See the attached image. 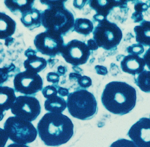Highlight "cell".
Here are the masks:
<instances>
[{
	"label": "cell",
	"mask_w": 150,
	"mask_h": 147,
	"mask_svg": "<svg viewBox=\"0 0 150 147\" xmlns=\"http://www.w3.org/2000/svg\"><path fill=\"white\" fill-rule=\"evenodd\" d=\"M71 120L62 114H46L37 124L39 136L47 146H58L66 143L73 136Z\"/></svg>",
	"instance_id": "6da1fadb"
},
{
	"label": "cell",
	"mask_w": 150,
	"mask_h": 147,
	"mask_svg": "<svg viewBox=\"0 0 150 147\" xmlns=\"http://www.w3.org/2000/svg\"><path fill=\"white\" fill-rule=\"evenodd\" d=\"M136 89L124 82L108 83L102 93L101 101L112 114L123 115L129 113L136 103Z\"/></svg>",
	"instance_id": "7a4b0ae2"
},
{
	"label": "cell",
	"mask_w": 150,
	"mask_h": 147,
	"mask_svg": "<svg viewBox=\"0 0 150 147\" xmlns=\"http://www.w3.org/2000/svg\"><path fill=\"white\" fill-rule=\"evenodd\" d=\"M65 1H41L48 8L42 13V25L46 30L62 36L73 31L74 19L71 12L64 6Z\"/></svg>",
	"instance_id": "3957f363"
},
{
	"label": "cell",
	"mask_w": 150,
	"mask_h": 147,
	"mask_svg": "<svg viewBox=\"0 0 150 147\" xmlns=\"http://www.w3.org/2000/svg\"><path fill=\"white\" fill-rule=\"evenodd\" d=\"M67 107L70 114L79 119L93 118L97 111V103L94 95L86 90H79L67 96Z\"/></svg>",
	"instance_id": "277c9868"
},
{
	"label": "cell",
	"mask_w": 150,
	"mask_h": 147,
	"mask_svg": "<svg viewBox=\"0 0 150 147\" xmlns=\"http://www.w3.org/2000/svg\"><path fill=\"white\" fill-rule=\"evenodd\" d=\"M4 130L15 143L26 145L35 141L37 130L31 122L18 117H10L4 124Z\"/></svg>",
	"instance_id": "5b68a950"
},
{
	"label": "cell",
	"mask_w": 150,
	"mask_h": 147,
	"mask_svg": "<svg viewBox=\"0 0 150 147\" xmlns=\"http://www.w3.org/2000/svg\"><path fill=\"white\" fill-rule=\"evenodd\" d=\"M93 40L98 47L106 51L116 49L122 38V33L117 24L106 18L100 21L93 32Z\"/></svg>",
	"instance_id": "8992f818"
},
{
	"label": "cell",
	"mask_w": 150,
	"mask_h": 147,
	"mask_svg": "<svg viewBox=\"0 0 150 147\" xmlns=\"http://www.w3.org/2000/svg\"><path fill=\"white\" fill-rule=\"evenodd\" d=\"M34 43L38 52L50 57L61 54L64 45L62 35L49 30L37 35Z\"/></svg>",
	"instance_id": "52a82bcc"
},
{
	"label": "cell",
	"mask_w": 150,
	"mask_h": 147,
	"mask_svg": "<svg viewBox=\"0 0 150 147\" xmlns=\"http://www.w3.org/2000/svg\"><path fill=\"white\" fill-rule=\"evenodd\" d=\"M11 112L15 117L30 122L34 121L41 112L40 102L35 97L30 95H20L11 107Z\"/></svg>",
	"instance_id": "ba28073f"
},
{
	"label": "cell",
	"mask_w": 150,
	"mask_h": 147,
	"mask_svg": "<svg viewBox=\"0 0 150 147\" xmlns=\"http://www.w3.org/2000/svg\"><path fill=\"white\" fill-rule=\"evenodd\" d=\"M90 54V50L86 43L78 40H73L64 45L61 52L67 63L76 67L85 64Z\"/></svg>",
	"instance_id": "9c48e42d"
},
{
	"label": "cell",
	"mask_w": 150,
	"mask_h": 147,
	"mask_svg": "<svg viewBox=\"0 0 150 147\" xmlns=\"http://www.w3.org/2000/svg\"><path fill=\"white\" fill-rule=\"evenodd\" d=\"M13 84L15 91L30 95L42 90L43 82L40 75L26 70L18 73Z\"/></svg>",
	"instance_id": "30bf717a"
},
{
	"label": "cell",
	"mask_w": 150,
	"mask_h": 147,
	"mask_svg": "<svg viewBox=\"0 0 150 147\" xmlns=\"http://www.w3.org/2000/svg\"><path fill=\"white\" fill-rule=\"evenodd\" d=\"M127 134L138 147H150V118H141L131 127Z\"/></svg>",
	"instance_id": "8fae6325"
},
{
	"label": "cell",
	"mask_w": 150,
	"mask_h": 147,
	"mask_svg": "<svg viewBox=\"0 0 150 147\" xmlns=\"http://www.w3.org/2000/svg\"><path fill=\"white\" fill-rule=\"evenodd\" d=\"M145 61L137 55H129L125 56L121 61L122 70L133 76L139 75L144 70Z\"/></svg>",
	"instance_id": "7c38bea8"
},
{
	"label": "cell",
	"mask_w": 150,
	"mask_h": 147,
	"mask_svg": "<svg viewBox=\"0 0 150 147\" xmlns=\"http://www.w3.org/2000/svg\"><path fill=\"white\" fill-rule=\"evenodd\" d=\"M36 54L37 51L32 49H27L25 52V55L27 59L24 61L23 66L27 71L38 74V73L46 68L47 61L43 58L37 57Z\"/></svg>",
	"instance_id": "4fadbf2b"
},
{
	"label": "cell",
	"mask_w": 150,
	"mask_h": 147,
	"mask_svg": "<svg viewBox=\"0 0 150 147\" xmlns=\"http://www.w3.org/2000/svg\"><path fill=\"white\" fill-rule=\"evenodd\" d=\"M122 3V1H121L114 0H93L89 1V4L90 7L97 12V14L106 18L114 7L125 4V3Z\"/></svg>",
	"instance_id": "5bb4252c"
},
{
	"label": "cell",
	"mask_w": 150,
	"mask_h": 147,
	"mask_svg": "<svg viewBox=\"0 0 150 147\" xmlns=\"http://www.w3.org/2000/svg\"><path fill=\"white\" fill-rule=\"evenodd\" d=\"M41 16L42 13L40 10L33 8L22 14L21 20L25 27L32 30L41 25Z\"/></svg>",
	"instance_id": "9a60e30c"
},
{
	"label": "cell",
	"mask_w": 150,
	"mask_h": 147,
	"mask_svg": "<svg viewBox=\"0 0 150 147\" xmlns=\"http://www.w3.org/2000/svg\"><path fill=\"white\" fill-rule=\"evenodd\" d=\"M16 23L9 16L0 12V39L6 40L13 35Z\"/></svg>",
	"instance_id": "2e32d148"
},
{
	"label": "cell",
	"mask_w": 150,
	"mask_h": 147,
	"mask_svg": "<svg viewBox=\"0 0 150 147\" xmlns=\"http://www.w3.org/2000/svg\"><path fill=\"white\" fill-rule=\"evenodd\" d=\"M16 99L14 89L0 86V112L11 109Z\"/></svg>",
	"instance_id": "e0dca14e"
},
{
	"label": "cell",
	"mask_w": 150,
	"mask_h": 147,
	"mask_svg": "<svg viewBox=\"0 0 150 147\" xmlns=\"http://www.w3.org/2000/svg\"><path fill=\"white\" fill-rule=\"evenodd\" d=\"M136 40L139 44L150 47V22L144 20L134 28Z\"/></svg>",
	"instance_id": "ac0fdd59"
},
{
	"label": "cell",
	"mask_w": 150,
	"mask_h": 147,
	"mask_svg": "<svg viewBox=\"0 0 150 147\" xmlns=\"http://www.w3.org/2000/svg\"><path fill=\"white\" fill-rule=\"evenodd\" d=\"M67 107V102L63 97L55 95L45 102V110L49 112L61 114Z\"/></svg>",
	"instance_id": "d6986e66"
},
{
	"label": "cell",
	"mask_w": 150,
	"mask_h": 147,
	"mask_svg": "<svg viewBox=\"0 0 150 147\" xmlns=\"http://www.w3.org/2000/svg\"><path fill=\"white\" fill-rule=\"evenodd\" d=\"M34 2V0H6L4 4L12 13L19 11L22 14L33 8Z\"/></svg>",
	"instance_id": "ffe728a7"
},
{
	"label": "cell",
	"mask_w": 150,
	"mask_h": 147,
	"mask_svg": "<svg viewBox=\"0 0 150 147\" xmlns=\"http://www.w3.org/2000/svg\"><path fill=\"white\" fill-rule=\"evenodd\" d=\"M94 25L93 22L85 18H77L74 20L73 31L85 36L88 35L93 32Z\"/></svg>",
	"instance_id": "44dd1931"
},
{
	"label": "cell",
	"mask_w": 150,
	"mask_h": 147,
	"mask_svg": "<svg viewBox=\"0 0 150 147\" xmlns=\"http://www.w3.org/2000/svg\"><path fill=\"white\" fill-rule=\"evenodd\" d=\"M135 83L142 91L150 93V71L144 70L135 79Z\"/></svg>",
	"instance_id": "7402d4cb"
},
{
	"label": "cell",
	"mask_w": 150,
	"mask_h": 147,
	"mask_svg": "<svg viewBox=\"0 0 150 147\" xmlns=\"http://www.w3.org/2000/svg\"><path fill=\"white\" fill-rule=\"evenodd\" d=\"M127 51L129 54V55L138 56L142 54L145 51V49L144 46L142 45L137 43L129 46L127 48Z\"/></svg>",
	"instance_id": "603a6c76"
},
{
	"label": "cell",
	"mask_w": 150,
	"mask_h": 147,
	"mask_svg": "<svg viewBox=\"0 0 150 147\" xmlns=\"http://www.w3.org/2000/svg\"><path fill=\"white\" fill-rule=\"evenodd\" d=\"M42 93L43 96L46 99L57 95L58 91L57 88V85H55V86H54V85H48V86L45 87L42 89Z\"/></svg>",
	"instance_id": "cb8c5ba5"
},
{
	"label": "cell",
	"mask_w": 150,
	"mask_h": 147,
	"mask_svg": "<svg viewBox=\"0 0 150 147\" xmlns=\"http://www.w3.org/2000/svg\"><path fill=\"white\" fill-rule=\"evenodd\" d=\"M110 147H138L133 141L126 139H120L112 143Z\"/></svg>",
	"instance_id": "d4e9b609"
},
{
	"label": "cell",
	"mask_w": 150,
	"mask_h": 147,
	"mask_svg": "<svg viewBox=\"0 0 150 147\" xmlns=\"http://www.w3.org/2000/svg\"><path fill=\"white\" fill-rule=\"evenodd\" d=\"M77 81L79 85V86L84 89L90 87L92 85L91 79L86 76L80 75L77 79Z\"/></svg>",
	"instance_id": "484cf974"
},
{
	"label": "cell",
	"mask_w": 150,
	"mask_h": 147,
	"mask_svg": "<svg viewBox=\"0 0 150 147\" xmlns=\"http://www.w3.org/2000/svg\"><path fill=\"white\" fill-rule=\"evenodd\" d=\"M149 7L150 5H148L146 3H144L141 1H136V3L134 4V8L136 12L142 13V12L146 11Z\"/></svg>",
	"instance_id": "4316f807"
},
{
	"label": "cell",
	"mask_w": 150,
	"mask_h": 147,
	"mask_svg": "<svg viewBox=\"0 0 150 147\" xmlns=\"http://www.w3.org/2000/svg\"><path fill=\"white\" fill-rule=\"evenodd\" d=\"M47 81L54 85H57L59 81V75L54 72H50L47 75Z\"/></svg>",
	"instance_id": "83f0119b"
},
{
	"label": "cell",
	"mask_w": 150,
	"mask_h": 147,
	"mask_svg": "<svg viewBox=\"0 0 150 147\" xmlns=\"http://www.w3.org/2000/svg\"><path fill=\"white\" fill-rule=\"evenodd\" d=\"M9 69L7 67L0 68V85L5 82L8 78Z\"/></svg>",
	"instance_id": "f1b7e54d"
},
{
	"label": "cell",
	"mask_w": 150,
	"mask_h": 147,
	"mask_svg": "<svg viewBox=\"0 0 150 147\" xmlns=\"http://www.w3.org/2000/svg\"><path fill=\"white\" fill-rule=\"evenodd\" d=\"M8 138L5 130L0 128V147H4L6 146Z\"/></svg>",
	"instance_id": "f546056e"
},
{
	"label": "cell",
	"mask_w": 150,
	"mask_h": 147,
	"mask_svg": "<svg viewBox=\"0 0 150 147\" xmlns=\"http://www.w3.org/2000/svg\"><path fill=\"white\" fill-rule=\"evenodd\" d=\"M132 19L135 23L141 22L144 20V15L142 13H138V12L135 11L132 15Z\"/></svg>",
	"instance_id": "4dcf8cb0"
},
{
	"label": "cell",
	"mask_w": 150,
	"mask_h": 147,
	"mask_svg": "<svg viewBox=\"0 0 150 147\" xmlns=\"http://www.w3.org/2000/svg\"><path fill=\"white\" fill-rule=\"evenodd\" d=\"M95 69L96 70V72L97 74L100 75H103L105 76L108 74V70L107 68L102 66H100V65H97L95 67Z\"/></svg>",
	"instance_id": "1f68e13d"
},
{
	"label": "cell",
	"mask_w": 150,
	"mask_h": 147,
	"mask_svg": "<svg viewBox=\"0 0 150 147\" xmlns=\"http://www.w3.org/2000/svg\"><path fill=\"white\" fill-rule=\"evenodd\" d=\"M57 91H58V94L59 95L60 97H66V96H68L69 93V90L65 88H62L61 87H58L57 86Z\"/></svg>",
	"instance_id": "d6a6232c"
},
{
	"label": "cell",
	"mask_w": 150,
	"mask_h": 147,
	"mask_svg": "<svg viewBox=\"0 0 150 147\" xmlns=\"http://www.w3.org/2000/svg\"><path fill=\"white\" fill-rule=\"evenodd\" d=\"M143 59L145 61L146 66L150 70V47L146 51L145 54L143 56Z\"/></svg>",
	"instance_id": "836d02e7"
},
{
	"label": "cell",
	"mask_w": 150,
	"mask_h": 147,
	"mask_svg": "<svg viewBox=\"0 0 150 147\" xmlns=\"http://www.w3.org/2000/svg\"><path fill=\"white\" fill-rule=\"evenodd\" d=\"M87 45V46L88 47L90 51H96V50L98 49V47L97 43H96V42L92 39L88 40V42H87V45Z\"/></svg>",
	"instance_id": "e575fe53"
},
{
	"label": "cell",
	"mask_w": 150,
	"mask_h": 147,
	"mask_svg": "<svg viewBox=\"0 0 150 147\" xmlns=\"http://www.w3.org/2000/svg\"><path fill=\"white\" fill-rule=\"evenodd\" d=\"M86 2V1H74L73 5L76 8L81 9L84 6L85 4V3Z\"/></svg>",
	"instance_id": "d590c367"
},
{
	"label": "cell",
	"mask_w": 150,
	"mask_h": 147,
	"mask_svg": "<svg viewBox=\"0 0 150 147\" xmlns=\"http://www.w3.org/2000/svg\"><path fill=\"white\" fill-rule=\"evenodd\" d=\"M67 71V69L65 67L63 66H59L58 67V74L60 76V75H63L65 74V73Z\"/></svg>",
	"instance_id": "8d00e7d4"
},
{
	"label": "cell",
	"mask_w": 150,
	"mask_h": 147,
	"mask_svg": "<svg viewBox=\"0 0 150 147\" xmlns=\"http://www.w3.org/2000/svg\"><path fill=\"white\" fill-rule=\"evenodd\" d=\"M106 18L104 17L103 16H102L100 15H98V14H96L94 16H93V19L94 21H96V22H99L100 21H101L105 19H106Z\"/></svg>",
	"instance_id": "74e56055"
},
{
	"label": "cell",
	"mask_w": 150,
	"mask_h": 147,
	"mask_svg": "<svg viewBox=\"0 0 150 147\" xmlns=\"http://www.w3.org/2000/svg\"><path fill=\"white\" fill-rule=\"evenodd\" d=\"M7 147H30L25 145H22V144H18V143H11L7 146Z\"/></svg>",
	"instance_id": "f35d334b"
},
{
	"label": "cell",
	"mask_w": 150,
	"mask_h": 147,
	"mask_svg": "<svg viewBox=\"0 0 150 147\" xmlns=\"http://www.w3.org/2000/svg\"><path fill=\"white\" fill-rule=\"evenodd\" d=\"M4 117V114H3V112H0V121L3 120Z\"/></svg>",
	"instance_id": "ab89813d"
}]
</instances>
